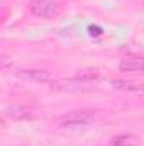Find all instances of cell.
<instances>
[{
    "mask_svg": "<svg viewBox=\"0 0 144 146\" xmlns=\"http://www.w3.org/2000/svg\"><path fill=\"white\" fill-rule=\"evenodd\" d=\"M95 121V112L92 110H78V112H70L61 119L63 127H78V126H87Z\"/></svg>",
    "mask_w": 144,
    "mask_h": 146,
    "instance_id": "6da1fadb",
    "label": "cell"
},
{
    "mask_svg": "<svg viewBox=\"0 0 144 146\" xmlns=\"http://www.w3.org/2000/svg\"><path fill=\"white\" fill-rule=\"evenodd\" d=\"M119 68L122 72H143L144 58H126L119 63Z\"/></svg>",
    "mask_w": 144,
    "mask_h": 146,
    "instance_id": "5b68a950",
    "label": "cell"
},
{
    "mask_svg": "<svg viewBox=\"0 0 144 146\" xmlns=\"http://www.w3.org/2000/svg\"><path fill=\"white\" fill-rule=\"evenodd\" d=\"M7 66H9V58L2 56V68H7Z\"/></svg>",
    "mask_w": 144,
    "mask_h": 146,
    "instance_id": "ba28073f",
    "label": "cell"
},
{
    "mask_svg": "<svg viewBox=\"0 0 144 146\" xmlns=\"http://www.w3.org/2000/svg\"><path fill=\"white\" fill-rule=\"evenodd\" d=\"M112 87L117 90H124V92H144V85L134 83V82H126V80H114Z\"/></svg>",
    "mask_w": 144,
    "mask_h": 146,
    "instance_id": "8992f818",
    "label": "cell"
},
{
    "mask_svg": "<svg viewBox=\"0 0 144 146\" xmlns=\"http://www.w3.org/2000/svg\"><path fill=\"white\" fill-rule=\"evenodd\" d=\"M136 145H137V139L131 134H120V136L112 138V146H136Z\"/></svg>",
    "mask_w": 144,
    "mask_h": 146,
    "instance_id": "52a82bcc",
    "label": "cell"
},
{
    "mask_svg": "<svg viewBox=\"0 0 144 146\" xmlns=\"http://www.w3.org/2000/svg\"><path fill=\"white\" fill-rule=\"evenodd\" d=\"M19 78L22 80H29V82H49L51 80V73L48 72H42V70H20V72L15 73Z\"/></svg>",
    "mask_w": 144,
    "mask_h": 146,
    "instance_id": "3957f363",
    "label": "cell"
},
{
    "mask_svg": "<svg viewBox=\"0 0 144 146\" xmlns=\"http://www.w3.org/2000/svg\"><path fill=\"white\" fill-rule=\"evenodd\" d=\"M3 115L9 119H14V121H22V119H31L32 112L24 106H10L3 110Z\"/></svg>",
    "mask_w": 144,
    "mask_h": 146,
    "instance_id": "277c9868",
    "label": "cell"
},
{
    "mask_svg": "<svg viewBox=\"0 0 144 146\" xmlns=\"http://www.w3.org/2000/svg\"><path fill=\"white\" fill-rule=\"evenodd\" d=\"M29 10L37 15V17H46V19H49V17H54V15H58L59 14V5L56 3V2H53V0H32L31 2V5H29Z\"/></svg>",
    "mask_w": 144,
    "mask_h": 146,
    "instance_id": "7a4b0ae2",
    "label": "cell"
}]
</instances>
